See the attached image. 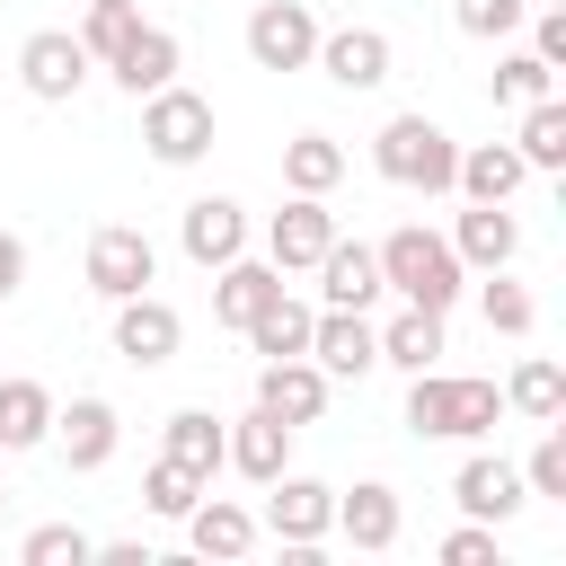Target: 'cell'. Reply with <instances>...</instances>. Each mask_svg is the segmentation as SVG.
I'll return each mask as SVG.
<instances>
[{
  "label": "cell",
  "mask_w": 566,
  "mask_h": 566,
  "mask_svg": "<svg viewBox=\"0 0 566 566\" xmlns=\"http://www.w3.org/2000/svg\"><path fill=\"white\" fill-rule=\"evenodd\" d=\"M371 256H380V292H398V301H416V310H451L460 283H469V265L451 256V239H433L424 221L389 230Z\"/></svg>",
  "instance_id": "1"
},
{
  "label": "cell",
  "mask_w": 566,
  "mask_h": 566,
  "mask_svg": "<svg viewBox=\"0 0 566 566\" xmlns=\"http://www.w3.org/2000/svg\"><path fill=\"white\" fill-rule=\"evenodd\" d=\"M371 168L407 195H451V168H460V142L433 124V115H389L380 142H371Z\"/></svg>",
  "instance_id": "2"
},
{
  "label": "cell",
  "mask_w": 566,
  "mask_h": 566,
  "mask_svg": "<svg viewBox=\"0 0 566 566\" xmlns=\"http://www.w3.org/2000/svg\"><path fill=\"white\" fill-rule=\"evenodd\" d=\"M142 142H150V159L159 168H195L203 150H212V97H195V88H150L142 97Z\"/></svg>",
  "instance_id": "3"
},
{
  "label": "cell",
  "mask_w": 566,
  "mask_h": 566,
  "mask_svg": "<svg viewBox=\"0 0 566 566\" xmlns=\"http://www.w3.org/2000/svg\"><path fill=\"white\" fill-rule=\"evenodd\" d=\"M256 531H274L283 548H318L327 531H336V486H318V478H265V522Z\"/></svg>",
  "instance_id": "4"
},
{
  "label": "cell",
  "mask_w": 566,
  "mask_h": 566,
  "mask_svg": "<svg viewBox=\"0 0 566 566\" xmlns=\"http://www.w3.org/2000/svg\"><path fill=\"white\" fill-rule=\"evenodd\" d=\"M310 53H318L310 0H256V18H248V62H256V71H310Z\"/></svg>",
  "instance_id": "5"
},
{
  "label": "cell",
  "mask_w": 566,
  "mask_h": 566,
  "mask_svg": "<svg viewBox=\"0 0 566 566\" xmlns=\"http://www.w3.org/2000/svg\"><path fill=\"white\" fill-rule=\"evenodd\" d=\"M177 345H186V318H177L159 292H124V301H115V354H124L133 371L177 363Z\"/></svg>",
  "instance_id": "6"
},
{
  "label": "cell",
  "mask_w": 566,
  "mask_h": 566,
  "mask_svg": "<svg viewBox=\"0 0 566 566\" xmlns=\"http://www.w3.org/2000/svg\"><path fill=\"white\" fill-rule=\"evenodd\" d=\"M150 274H159V248H150L133 221H106V230L88 239V292H97V301L150 292Z\"/></svg>",
  "instance_id": "7"
},
{
  "label": "cell",
  "mask_w": 566,
  "mask_h": 566,
  "mask_svg": "<svg viewBox=\"0 0 566 566\" xmlns=\"http://www.w3.org/2000/svg\"><path fill=\"white\" fill-rule=\"evenodd\" d=\"M18 80H27V97L62 106V97H80V80H88V44H80L71 27H44V35L18 44Z\"/></svg>",
  "instance_id": "8"
},
{
  "label": "cell",
  "mask_w": 566,
  "mask_h": 566,
  "mask_svg": "<svg viewBox=\"0 0 566 566\" xmlns=\"http://www.w3.org/2000/svg\"><path fill=\"white\" fill-rule=\"evenodd\" d=\"M327 239H336V212H327V195H292V203L265 221V256H274L283 274L318 265V256H327Z\"/></svg>",
  "instance_id": "9"
},
{
  "label": "cell",
  "mask_w": 566,
  "mask_h": 566,
  "mask_svg": "<svg viewBox=\"0 0 566 566\" xmlns=\"http://www.w3.org/2000/svg\"><path fill=\"white\" fill-rule=\"evenodd\" d=\"M310 363H318L327 380H363V371L380 363L371 318H363V310H318V318H310Z\"/></svg>",
  "instance_id": "10"
},
{
  "label": "cell",
  "mask_w": 566,
  "mask_h": 566,
  "mask_svg": "<svg viewBox=\"0 0 566 566\" xmlns=\"http://www.w3.org/2000/svg\"><path fill=\"white\" fill-rule=\"evenodd\" d=\"M256 407H274L292 433H301V424H318V416H327V371H318L310 354L265 363V371H256Z\"/></svg>",
  "instance_id": "11"
},
{
  "label": "cell",
  "mask_w": 566,
  "mask_h": 566,
  "mask_svg": "<svg viewBox=\"0 0 566 566\" xmlns=\"http://www.w3.org/2000/svg\"><path fill=\"white\" fill-rule=\"evenodd\" d=\"M177 248H186L195 265H230V256L248 248V212H239L230 195H195L186 221H177Z\"/></svg>",
  "instance_id": "12"
},
{
  "label": "cell",
  "mask_w": 566,
  "mask_h": 566,
  "mask_svg": "<svg viewBox=\"0 0 566 566\" xmlns=\"http://www.w3.org/2000/svg\"><path fill=\"white\" fill-rule=\"evenodd\" d=\"M221 469H239V478H283L292 469V424L274 416V407H248L239 424H230V451H221Z\"/></svg>",
  "instance_id": "13"
},
{
  "label": "cell",
  "mask_w": 566,
  "mask_h": 566,
  "mask_svg": "<svg viewBox=\"0 0 566 566\" xmlns=\"http://www.w3.org/2000/svg\"><path fill=\"white\" fill-rule=\"evenodd\" d=\"M451 504H460L469 522H513V513H522V469H513V460H495V451H478V460H460Z\"/></svg>",
  "instance_id": "14"
},
{
  "label": "cell",
  "mask_w": 566,
  "mask_h": 566,
  "mask_svg": "<svg viewBox=\"0 0 566 566\" xmlns=\"http://www.w3.org/2000/svg\"><path fill=\"white\" fill-rule=\"evenodd\" d=\"M177 522H186V548H195V557H221V566H230V557L256 548V513L230 504V495H195Z\"/></svg>",
  "instance_id": "15"
},
{
  "label": "cell",
  "mask_w": 566,
  "mask_h": 566,
  "mask_svg": "<svg viewBox=\"0 0 566 566\" xmlns=\"http://www.w3.org/2000/svg\"><path fill=\"white\" fill-rule=\"evenodd\" d=\"M336 88H380L389 80V35L380 27H336V35H318V53H310Z\"/></svg>",
  "instance_id": "16"
},
{
  "label": "cell",
  "mask_w": 566,
  "mask_h": 566,
  "mask_svg": "<svg viewBox=\"0 0 566 566\" xmlns=\"http://www.w3.org/2000/svg\"><path fill=\"white\" fill-rule=\"evenodd\" d=\"M318 301H327V310H371V301H380V256H371L363 239H327V256H318Z\"/></svg>",
  "instance_id": "17"
},
{
  "label": "cell",
  "mask_w": 566,
  "mask_h": 566,
  "mask_svg": "<svg viewBox=\"0 0 566 566\" xmlns=\"http://www.w3.org/2000/svg\"><path fill=\"white\" fill-rule=\"evenodd\" d=\"M274 292H283V265H274V256H265V265H256V256L212 265V318H221V327H248Z\"/></svg>",
  "instance_id": "18"
},
{
  "label": "cell",
  "mask_w": 566,
  "mask_h": 566,
  "mask_svg": "<svg viewBox=\"0 0 566 566\" xmlns=\"http://www.w3.org/2000/svg\"><path fill=\"white\" fill-rule=\"evenodd\" d=\"M106 71H115V88H124V97H150V88H168V80H177V35H168V27H133V35L115 44V62H106Z\"/></svg>",
  "instance_id": "19"
},
{
  "label": "cell",
  "mask_w": 566,
  "mask_h": 566,
  "mask_svg": "<svg viewBox=\"0 0 566 566\" xmlns=\"http://www.w3.org/2000/svg\"><path fill=\"white\" fill-rule=\"evenodd\" d=\"M451 256L495 274V265H513V256H522V221H513L504 203H469V212H460V230H451Z\"/></svg>",
  "instance_id": "20"
},
{
  "label": "cell",
  "mask_w": 566,
  "mask_h": 566,
  "mask_svg": "<svg viewBox=\"0 0 566 566\" xmlns=\"http://www.w3.org/2000/svg\"><path fill=\"white\" fill-rule=\"evenodd\" d=\"M53 424H62V460L71 469H106L115 442H124V424H115L106 398H71V407H53Z\"/></svg>",
  "instance_id": "21"
},
{
  "label": "cell",
  "mask_w": 566,
  "mask_h": 566,
  "mask_svg": "<svg viewBox=\"0 0 566 566\" xmlns=\"http://www.w3.org/2000/svg\"><path fill=\"white\" fill-rule=\"evenodd\" d=\"M522 177H531V168H522L513 142H478V150H460V168H451V186H460L469 203H504Z\"/></svg>",
  "instance_id": "22"
},
{
  "label": "cell",
  "mask_w": 566,
  "mask_h": 566,
  "mask_svg": "<svg viewBox=\"0 0 566 566\" xmlns=\"http://www.w3.org/2000/svg\"><path fill=\"white\" fill-rule=\"evenodd\" d=\"M371 336H380V363H398V371H433V363H442V310H416V301H407V310H398L389 327H371Z\"/></svg>",
  "instance_id": "23"
},
{
  "label": "cell",
  "mask_w": 566,
  "mask_h": 566,
  "mask_svg": "<svg viewBox=\"0 0 566 566\" xmlns=\"http://www.w3.org/2000/svg\"><path fill=\"white\" fill-rule=\"evenodd\" d=\"M221 451H230V424H221L212 407H177V416H168V460H177V469H195L203 486H212Z\"/></svg>",
  "instance_id": "24"
},
{
  "label": "cell",
  "mask_w": 566,
  "mask_h": 566,
  "mask_svg": "<svg viewBox=\"0 0 566 566\" xmlns=\"http://www.w3.org/2000/svg\"><path fill=\"white\" fill-rule=\"evenodd\" d=\"M336 531H345L354 548H389V539H398V486L363 478L354 495H336Z\"/></svg>",
  "instance_id": "25"
},
{
  "label": "cell",
  "mask_w": 566,
  "mask_h": 566,
  "mask_svg": "<svg viewBox=\"0 0 566 566\" xmlns=\"http://www.w3.org/2000/svg\"><path fill=\"white\" fill-rule=\"evenodd\" d=\"M310 318H318L310 301H292V292H274V301H265V310H256V318H248L239 336H248V345H256L265 363H283V354H310Z\"/></svg>",
  "instance_id": "26"
},
{
  "label": "cell",
  "mask_w": 566,
  "mask_h": 566,
  "mask_svg": "<svg viewBox=\"0 0 566 566\" xmlns=\"http://www.w3.org/2000/svg\"><path fill=\"white\" fill-rule=\"evenodd\" d=\"M53 433V389L44 380H0V451H35Z\"/></svg>",
  "instance_id": "27"
},
{
  "label": "cell",
  "mask_w": 566,
  "mask_h": 566,
  "mask_svg": "<svg viewBox=\"0 0 566 566\" xmlns=\"http://www.w3.org/2000/svg\"><path fill=\"white\" fill-rule=\"evenodd\" d=\"M336 177H345V150L327 133H292L283 142V186L292 195H336Z\"/></svg>",
  "instance_id": "28"
},
{
  "label": "cell",
  "mask_w": 566,
  "mask_h": 566,
  "mask_svg": "<svg viewBox=\"0 0 566 566\" xmlns=\"http://www.w3.org/2000/svg\"><path fill=\"white\" fill-rule=\"evenodd\" d=\"M504 407H522L531 424H548V416H566V371H557L548 354H531V363H513V380H504Z\"/></svg>",
  "instance_id": "29"
},
{
  "label": "cell",
  "mask_w": 566,
  "mask_h": 566,
  "mask_svg": "<svg viewBox=\"0 0 566 566\" xmlns=\"http://www.w3.org/2000/svg\"><path fill=\"white\" fill-rule=\"evenodd\" d=\"M513 150H522V168H566V106H557V97L522 106V133H513Z\"/></svg>",
  "instance_id": "30"
},
{
  "label": "cell",
  "mask_w": 566,
  "mask_h": 566,
  "mask_svg": "<svg viewBox=\"0 0 566 566\" xmlns=\"http://www.w3.org/2000/svg\"><path fill=\"white\" fill-rule=\"evenodd\" d=\"M407 433L451 442V371H407Z\"/></svg>",
  "instance_id": "31"
},
{
  "label": "cell",
  "mask_w": 566,
  "mask_h": 566,
  "mask_svg": "<svg viewBox=\"0 0 566 566\" xmlns=\"http://www.w3.org/2000/svg\"><path fill=\"white\" fill-rule=\"evenodd\" d=\"M486 88H495V106H539V97H557V71L539 53H504Z\"/></svg>",
  "instance_id": "32"
},
{
  "label": "cell",
  "mask_w": 566,
  "mask_h": 566,
  "mask_svg": "<svg viewBox=\"0 0 566 566\" xmlns=\"http://www.w3.org/2000/svg\"><path fill=\"white\" fill-rule=\"evenodd\" d=\"M495 416H504V389H495V380H460V371H451V442L495 433Z\"/></svg>",
  "instance_id": "33"
},
{
  "label": "cell",
  "mask_w": 566,
  "mask_h": 566,
  "mask_svg": "<svg viewBox=\"0 0 566 566\" xmlns=\"http://www.w3.org/2000/svg\"><path fill=\"white\" fill-rule=\"evenodd\" d=\"M195 495H203V478H195V469H177L168 451H159V460L142 469V504H150V513H168V522H177V513H186Z\"/></svg>",
  "instance_id": "34"
},
{
  "label": "cell",
  "mask_w": 566,
  "mask_h": 566,
  "mask_svg": "<svg viewBox=\"0 0 566 566\" xmlns=\"http://www.w3.org/2000/svg\"><path fill=\"white\" fill-rule=\"evenodd\" d=\"M18 557H27V566H62V557H71V566H88V557H97V539H88L80 522H44V531H27V539H18Z\"/></svg>",
  "instance_id": "35"
},
{
  "label": "cell",
  "mask_w": 566,
  "mask_h": 566,
  "mask_svg": "<svg viewBox=\"0 0 566 566\" xmlns=\"http://www.w3.org/2000/svg\"><path fill=\"white\" fill-rule=\"evenodd\" d=\"M522 486H531V495H566V424H557V416L539 424V442H531V460H522Z\"/></svg>",
  "instance_id": "36"
},
{
  "label": "cell",
  "mask_w": 566,
  "mask_h": 566,
  "mask_svg": "<svg viewBox=\"0 0 566 566\" xmlns=\"http://www.w3.org/2000/svg\"><path fill=\"white\" fill-rule=\"evenodd\" d=\"M522 18H531V0H451V27L478 35V44H486V35H513Z\"/></svg>",
  "instance_id": "37"
},
{
  "label": "cell",
  "mask_w": 566,
  "mask_h": 566,
  "mask_svg": "<svg viewBox=\"0 0 566 566\" xmlns=\"http://www.w3.org/2000/svg\"><path fill=\"white\" fill-rule=\"evenodd\" d=\"M531 318H539V301H531L522 283H504V265H495V283H486V327H495V336H531Z\"/></svg>",
  "instance_id": "38"
},
{
  "label": "cell",
  "mask_w": 566,
  "mask_h": 566,
  "mask_svg": "<svg viewBox=\"0 0 566 566\" xmlns=\"http://www.w3.org/2000/svg\"><path fill=\"white\" fill-rule=\"evenodd\" d=\"M133 27H142V18H133V0H115V9H88V27H80L88 62H115V44H124Z\"/></svg>",
  "instance_id": "39"
},
{
  "label": "cell",
  "mask_w": 566,
  "mask_h": 566,
  "mask_svg": "<svg viewBox=\"0 0 566 566\" xmlns=\"http://www.w3.org/2000/svg\"><path fill=\"white\" fill-rule=\"evenodd\" d=\"M442 566H495V522H460L442 539Z\"/></svg>",
  "instance_id": "40"
},
{
  "label": "cell",
  "mask_w": 566,
  "mask_h": 566,
  "mask_svg": "<svg viewBox=\"0 0 566 566\" xmlns=\"http://www.w3.org/2000/svg\"><path fill=\"white\" fill-rule=\"evenodd\" d=\"M531 53H539L548 71L566 62V9H539V27H531Z\"/></svg>",
  "instance_id": "41"
},
{
  "label": "cell",
  "mask_w": 566,
  "mask_h": 566,
  "mask_svg": "<svg viewBox=\"0 0 566 566\" xmlns=\"http://www.w3.org/2000/svg\"><path fill=\"white\" fill-rule=\"evenodd\" d=\"M18 283H27V239H18V230H0V301H9Z\"/></svg>",
  "instance_id": "42"
},
{
  "label": "cell",
  "mask_w": 566,
  "mask_h": 566,
  "mask_svg": "<svg viewBox=\"0 0 566 566\" xmlns=\"http://www.w3.org/2000/svg\"><path fill=\"white\" fill-rule=\"evenodd\" d=\"M539 9H566V0H539Z\"/></svg>",
  "instance_id": "43"
},
{
  "label": "cell",
  "mask_w": 566,
  "mask_h": 566,
  "mask_svg": "<svg viewBox=\"0 0 566 566\" xmlns=\"http://www.w3.org/2000/svg\"><path fill=\"white\" fill-rule=\"evenodd\" d=\"M88 9H115V0H88Z\"/></svg>",
  "instance_id": "44"
},
{
  "label": "cell",
  "mask_w": 566,
  "mask_h": 566,
  "mask_svg": "<svg viewBox=\"0 0 566 566\" xmlns=\"http://www.w3.org/2000/svg\"><path fill=\"white\" fill-rule=\"evenodd\" d=\"M0 513H9V495H0Z\"/></svg>",
  "instance_id": "45"
}]
</instances>
